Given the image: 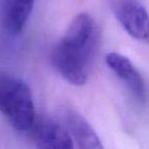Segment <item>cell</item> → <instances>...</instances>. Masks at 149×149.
I'll return each instance as SVG.
<instances>
[{"instance_id":"5b68a950","label":"cell","mask_w":149,"mask_h":149,"mask_svg":"<svg viewBox=\"0 0 149 149\" xmlns=\"http://www.w3.org/2000/svg\"><path fill=\"white\" fill-rule=\"evenodd\" d=\"M106 64L124 82L137 101L144 102L146 96L144 80L128 57L116 52H110L105 57Z\"/></svg>"},{"instance_id":"7a4b0ae2","label":"cell","mask_w":149,"mask_h":149,"mask_svg":"<svg viewBox=\"0 0 149 149\" xmlns=\"http://www.w3.org/2000/svg\"><path fill=\"white\" fill-rule=\"evenodd\" d=\"M93 48H78L59 43L52 51V64L70 84L84 85L87 81L88 65L94 55Z\"/></svg>"},{"instance_id":"3957f363","label":"cell","mask_w":149,"mask_h":149,"mask_svg":"<svg viewBox=\"0 0 149 149\" xmlns=\"http://www.w3.org/2000/svg\"><path fill=\"white\" fill-rule=\"evenodd\" d=\"M112 11L131 37L149 43V13L138 0H112Z\"/></svg>"},{"instance_id":"52a82bcc","label":"cell","mask_w":149,"mask_h":149,"mask_svg":"<svg viewBox=\"0 0 149 149\" xmlns=\"http://www.w3.org/2000/svg\"><path fill=\"white\" fill-rule=\"evenodd\" d=\"M36 0H2L3 24L8 32L19 34L27 24Z\"/></svg>"},{"instance_id":"8992f818","label":"cell","mask_w":149,"mask_h":149,"mask_svg":"<svg viewBox=\"0 0 149 149\" xmlns=\"http://www.w3.org/2000/svg\"><path fill=\"white\" fill-rule=\"evenodd\" d=\"M65 123L80 149H104L94 129L81 114L68 111L65 116Z\"/></svg>"},{"instance_id":"277c9868","label":"cell","mask_w":149,"mask_h":149,"mask_svg":"<svg viewBox=\"0 0 149 149\" xmlns=\"http://www.w3.org/2000/svg\"><path fill=\"white\" fill-rule=\"evenodd\" d=\"M30 131L37 149H74L70 135L51 120H35Z\"/></svg>"},{"instance_id":"6da1fadb","label":"cell","mask_w":149,"mask_h":149,"mask_svg":"<svg viewBox=\"0 0 149 149\" xmlns=\"http://www.w3.org/2000/svg\"><path fill=\"white\" fill-rule=\"evenodd\" d=\"M0 112L17 131H30L36 114L31 90L19 78L0 72Z\"/></svg>"}]
</instances>
